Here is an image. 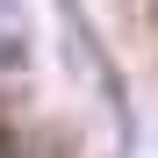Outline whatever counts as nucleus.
<instances>
[{
    "label": "nucleus",
    "instance_id": "1",
    "mask_svg": "<svg viewBox=\"0 0 158 158\" xmlns=\"http://www.w3.org/2000/svg\"><path fill=\"white\" fill-rule=\"evenodd\" d=\"M29 58V22H22V0H0V65Z\"/></svg>",
    "mask_w": 158,
    "mask_h": 158
}]
</instances>
